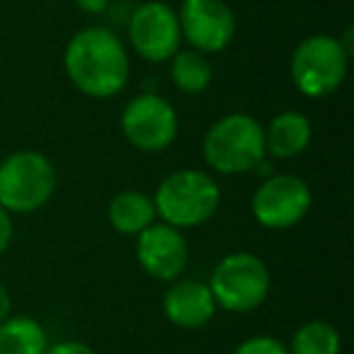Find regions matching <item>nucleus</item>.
<instances>
[{
    "instance_id": "nucleus-1",
    "label": "nucleus",
    "mask_w": 354,
    "mask_h": 354,
    "mask_svg": "<svg viewBox=\"0 0 354 354\" xmlns=\"http://www.w3.org/2000/svg\"><path fill=\"white\" fill-rule=\"evenodd\" d=\"M64 68L68 80L88 97L119 95L129 80V56L122 39L107 27H85L66 44Z\"/></svg>"
},
{
    "instance_id": "nucleus-2",
    "label": "nucleus",
    "mask_w": 354,
    "mask_h": 354,
    "mask_svg": "<svg viewBox=\"0 0 354 354\" xmlns=\"http://www.w3.org/2000/svg\"><path fill=\"white\" fill-rule=\"evenodd\" d=\"M156 214L162 223L175 228H197L207 223L221 204V187L212 175L194 167L170 172L158 185Z\"/></svg>"
},
{
    "instance_id": "nucleus-3",
    "label": "nucleus",
    "mask_w": 354,
    "mask_h": 354,
    "mask_svg": "<svg viewBox=\"0 0 354 354\" xmlns=\"http://www.w3.org/2000/svg\"><path fill=\"white\" fill-rule=\"evenodd\" d=\"M204 160L218 175H241L257 170L267 160L265 129L255 117L233 112L212 124L202 143Z\"/></svg>"
},
{
    "instance_id": "nucleus-4",
    "label": "nucleus",
    "mask_w": 354,
    "mask_h": 354,
    "mask_svg": "<svg viewBox=\"0 0 354 354\" xmlns=\"http://www.w3.org/2000/svg\"><path fill=\"white\" fill-rule=\"evenodd\" d=\"M56 189V167L39 151H15L0 162V207L8 214L41 209Z\"/></svg>"
},
{
    "instance_id": "nucleus-5",
    "label": "nucleus",
    "mask_w": 354,
    "mask_h": 354,
    "mask_svg": "<svg viewBox=\"0 0 354 354\" xmlns=\"http://www.w3.org/2000/svg\"><path fill=\"white\" fill-rule=\"evenodd\" d=\"M218 308L228 313H250L267 301L272 277L267 265L252 252H231L212 272L207 281Z\"/></svg>"
},
{
    "instance_id": "nucleus-6",
    "label": "nucleus",
    "mask_w": 354,
    "mask_h": 354,
    "mask_svg": "<svg viewBox=\"0 0 354 354\" xmlns=\"http://www.w3.org/2000/svg\"><path fill=\"white\" fill-rule=\"evenodd\" d=\"M349 54L337 37H306L291 56V80L306 97H325L342 85L347 75Z\"/></svg>"
},
{
    "instance_id": "nucleus-7",
    "label": "nucleus",
    "mask_w": 354,
    "mask_h": 354,
    "mask_svg": "<svg viewBox=\"0 0 354 354\" xmlns=\"http://www.w3.org/2000/svg\"><path fill=\"white\" fill-rule=\"evenodd\" d=\"M313 204V194L306 180L289 172L270 175L252 194V216L270 231H284L306 218Z\"/></svg>"
},
{
    "instance_id": "nucleus-8",
    "label": "nucleus",
    "mask_w": 354,
    "mask_h": 354,
    "mask_svg": "<svg viewBox=\"0 0 354 354\" xmlns=\"http://www.w3.org/2000/svg\"><path fill=\"white\" fill-rule=\"evenodd\" d=\"M180 129L177 112L165 97L156 93H141L122 112V133L133 148L143 153H158L172 146Z\"/></svg>"
},
{
    "instance_id": "nucleus-9",
    "label": "nucleus",
    "mask_w": 354,
    "mask_h": 354,
    "mask_svg": "<svg viewBox=\"0 0 354 354\" xmlns=\"http://www.w3.org/2000/svg\"><path fill=\"white\" fill-rule=\"evenodd\" d=\"M129 41L148 64L170 61L180 51L183 41L177 10L162 0H148L138 6L129 20Z\"/></svg>"
},
{
    "instance_id": "nucleus-10",
    "label": "nucleus",
    "mask_w": 354,
    "mask_h": 354,
    "mask_svg": "<svg viewBox=\"0 0 354 354\" xmlns=\"http://www.w3.org/2000/svg\"><path fill=\"white\" fill-rule=\"evenodd\" d=\"M177 20L183 39L202 54L228 49L236 37V15L226 0H183Z\"/></svg>"
},
{
    "instance_id": "nucleus-11",
    "label": "nucleus",
    "mask_w": 354,
    "mask_h": 354,
    "mask_svg": "<svg viewBox=\"0 0 354 354\" xmlns=\"http://www.w3.org/2000/svg\"><path fill=\"white\" fill-rule=\"evenodd\" d=\"M136 257L148 277L158 281H175L187 267L189 248L180 228L160 221L138 233Z\"/></svg>"
},
{
    "instance_id": "nucleus-12",
    "label": "nucleus",
    "mask_w": 354,
    "mask_h": 354,
    "mask_svg": "<svg viewBox=\"0 0 354 354\" xmlns=\"http://www.w3.org/2000/svg\"><path fill=\"white\" fill-rule=\"evenodd\" d=\"M218 306L209 284L197 279H175L162 296V313L175 328L199 330L216 315Z\"/></svg>"
},
{
    "instance_id": "nucleus-13",
    "label": "nucleus",
    "mask_w": 354,
    "mask_h": 354,
    "mask_svg": "<svg viewBox=\"0 0 354 354\" xmlns=\"http://www.w3.org/2000/svg\"><path fill=\"white\" fill-rule=\"evenodd\" d=\"M310 136H313V127H310L308 117L296 109H286V112L277 114L265 129V151L272 158H296L308 148Z\"/></svg>"
},
{
    "instance_id": "nucleus-14",
    "label": "nucleus",
    "mask_w": 354,
    "mask_h": 354,
    "mask_svg": "<svg viewBox=\"0 0 354 354\" xmlns=\"http://www.w3.org/2000/svg\"><path fill=\"white\" fill-rule=\"evenodd\" d=\"M109 226L122 236H138L151 223H156V204L141 189H122L112 197L107 207Z\"/></svg>"
},
{
    "instance_id": "nucleus-15",
    "label": "nucleus",
    "mask_w": 354,
    "mask_h": 354,
    "mask_svg": "<svg viewBox=\"0 0 354 354\" xmlns=\"http://www.w3.org/2000/svg\"><path fill=\"white\" fill-rule=\"evenodd\" d=\"M49 347L44 328L30 315H8L0 323V354H44Z\"/></svg>"
},
{
    "instance_id": "nucleus-16",
    "label": "nucleus",
    "mask_w": 354,
    "mask_h": 354,
    "mask_svg": "<svg viewBox=\"0 0 354 354\" xmlns=\"http://www.w3.org/2000/svg\"><path fill=\"white\" fill-rule=\"evenodd\" d=\"M170 78L180 93L185 95H199L212 85L214 80V66L202 51H177L170 59Z\"/></svg>"
},
{
    "instance_id": "nucleus-17",
    "label": "nucleus",
    "mask_w": 354,
    "mask_h": 354,
    "mask_svg": "<svg viewBox=\"0 0 354 354\" xmlns=\"http://www.w3.org/2000/svg\"><path fill=\"white\" fill-rule=\"evenodd\" d=\"M286 349L289 354H339L342 339H339L335 325L325 323V320H310L296 330L291 347Z\"/></svg>"
},
{
    "instance_id": "nucleus-18",
    "label": "nucleus",
    "mask_w": 354,
    "mask_h": 354,
    "mask_svg": "<svg viewBox=\"0 0 354 354\" xmlns=\"http://www.w3.org/2000/svg\"><path fill=\"white\" fill-rule=\"evenodd\" d=\"M233 354H289V349L270 335H257V337H248L245 342L238 344Z\"/></svg>"
},
{
    "instance_id": "nucleus-19",
    "label": "nucleus",
    "mask_w": 354,
    "mask_h": 354,
    "mask_svg": "<svg viewBox=\"0 0 354 354\" xmlns=\"http://www.w3.org/2000/svg\"><path fill=\"white\" fill-rule=\"evenodd\" d=\"M44 354H97L90 344L85 342H75V339H68V342H56L49 344Z\"/></svg>"
},
{
    "instance_id": "nucleus-20",
    "label": "nucleus",
    "mask_w": 354,
    "mask_h": 354,
    "mask_svg": "<svg viewBox=\"0 0 354 354\" xmlns=\"http://www.w3.org/2000/svg\"><path fill=\"white\" fill-rule=\"evenodd\" d=\"M10 241H12V218L6 209L0 207V255L10 248Z\"/></svg>"
},
{
    "instance_id": "nucleus-21",
    "label": "nucleus",
    "mask_w": 354,
    "mask_h": 354,
    "mask_svg": "<svg viewBox=\"0 0 354 354\" xmlns=\"http://www.w3.org/2000/svg\"><path fill=\"white\" fill-rule=\"evenodd\" d=\"M75 6L83 12H88V15H100V12H104L112 6V0H75Z\"/></svg>"
},
{
    "instance_id": "nucleus-22",
    "label": "nucleus",
    "mask_w": 354,
    "mask_h": 354,
    "mask_svg": "<svg viewBox=\"0 0 354 354\" xmlns=\"http://www.w3.org/2000/svg\"><path fill=\"white\" fill-rule=\"evenodd\" d=\"M12 301H10V291L6 289V284H0V323L10 315Z\"/></svg>"
}]
</instances>
